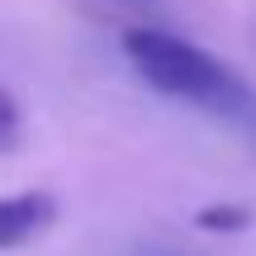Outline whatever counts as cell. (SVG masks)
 I'll return each mask as SVG.
<instances>
[{
    "instance_id": "cell-1",
    "label": "cell",
    "mask_w": 256,
    "mask_h": 256,
    "mask_svg": "<svg viewBox=\"0 0 256 256\" xmlns=\"http://www.w3.org/2000/svg\"><path fill=\"white\" fill-rule=\"evenodd\" d=\"M124 57L152 90L171 95V100H185L194 110L223 114V119L256 114V95L223 57H214L209 48L190 43L162 24H133L124 34Z\"/></svg>"
},
{
    "instance_id": "cell-2",
    "label": "cell",
    "mask_w": 256,
    "mask_h": 256,
    "mask_svg": "<svg viewBox=\"0 0 256 256\" xmlns=\"http://www.w3.org/2000/svg\"><path fill=\"white\" fill-rule=\"evenodd\" d=\"M57 218V200L48 190H24V194H5L0 200V252L24 247L38 232H48Z\"/></svg>"
},
{
    "instance_id": "cell-3",
    "label": "cell",
    "mask_w": 256,
    "mask_h": 256,
    "mask_svg": "<svg viewBox=\"0 0 256 256\" xmlns=\"http://www.w3.org/2000/svg\"><path fill=\"white\" fill-rule=\"evenodd\" d=\"M194 223H200L204 232H242L252 223V214L242 209V204H209V209L194 214Z\"/></svg>"
},
{
    "instance_id": "cell-4",
    "label": "cell",
    "mask_w": 256,
    "mask_h": 256,
    "mask_svg": "<svg viewBox=\"0 0 256 256\" xmlns=\"http://www.w3.org/2000/svg\"><path fill=\"white\" fill-rule=\"evenodd\" d=\"M19 133H24V124H19V104H14L10 90H0V152H14Z\"/></svg>"
},
{
    "instance_id": "cell-5",
    "label": "cell",
    "mask_w": 256,
    "mask_h": 256,
    "mask_svg": "<svg viewBox=\"0 0 256 256\" xmlns=\"http://www.w3.org/2000/svg\"><path fill=\"white\" fill-rule=\"evenodd\" d=\"M100 5L119 10V14H152V10H156V0H100Z\"/></svg>"
}]
</instances>
